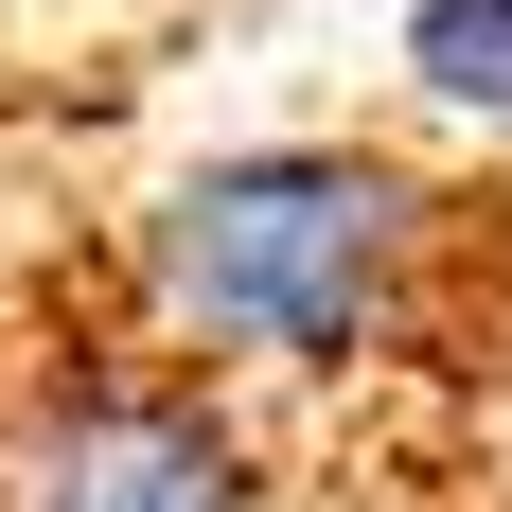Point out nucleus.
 <instances>
[{
  "label": "nucleus",
  "mask_w": 512,
  "mask_h": 512,
  "mask_svg": "<svg viewBox=\"0 0 512 512\" xmlns=\"http://www.w3.org/2000/svg\"><path fill=\"white\" fill-rule=\"evenodd\" d=\"M442 230L460 195L407 177L371 142H265V159H212L142 212V301L159 336L195 354H265V371H354L389 354L442 283Z\"/></svg>",
  "instance_id": "obj_1"
},
{
  "label": "nucleus",
  "mask_w": 512,
  "mask_h": 512,
  "mask_svg": "<svg viewBox=\"0 0 512 512\" xmlns=\"http://www.w3.org/2000/svg\"><path fill=\"white\" fill-rule=\"evenodd\" d=\"M0 512H265V477L177 371H71L0 424Z\"/></svg>",
  "instance_id": "obj_2"
},
{
  "label": "nucleus",
  "mask_w": 512,
  "mask_h": 512,
  "mask_svg": "<svg viewBox=\"0 0 512 512\" xmlns=\"http://www.w3.org/2000/svg\"><path fill=\"white\" fill-rule=\"evenodd\" d=\"M407 71L460 124H512V0H407Z\"/></svg>",
  "instance_id": "obj_3"
}]
</instances>
